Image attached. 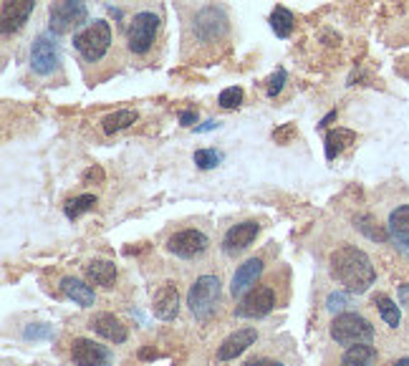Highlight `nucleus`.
Returning <instances> with one entry per match:
<instances>
[{
    "label": "nucleus",
    "mask_w": 409,
    "mask_h": 366,
    "mask_svg": "<svg viewBox=\"0 0 409 366\" xmlns=\"http://www.w3.org/2000/svg\"><path fill=\"white\" fill-rule=\"evenodd\" d=\"M243 366H283V364L271 361V359H255V361H248V364H243Z\"/></svg>",
    "instance_id": "c9c22d12"
},
{
    "label": "nucleus",
    "mask_w": 409,
    "mask_h": 366,
    "mask_svg": "<svg viewBox=\"0 0 409 366\" xmlns=\"http://www.w3.org/2000/svg\"><path fill=\"white\" fill-rule=\"evenodd\" d=\"M346 305H348V293H341V291H338V293H331V296H328V300H326V308L331 313L343 311Z\"/></svg>",
    "instance_id": "7c9ffc66"
},
{
    "label": "nucleus",
    "mask_w": 409,
    "mask_h": 366,
    "mask_svg": "<svg viewBox=\"0 0 409 366\" xmlns=\"http://www.w3.org/2000/svg\"><path fill=\"white\" fill-rule=\"evenodd\" d=\"M139 119V114L137 111H132V109H119V111H114V114H109V117L104 119V132L106 134H116V132H122V129H127V127H132L134 122Z\"/></svg>",
    "instance_id": "393cba45"
},
{
    "label": "nucleus",
    "mask_w": 409,
    "mask_h": 366,
    "mask_svg": "<svg viewBox=\"0 0 409 366\" xmlns=\"http://www.w3.org/2000/svg\"><path fill=\"white\" fill-rule=\"evenodd\" d=\"M91 328L99 333L101 339L111 341V344H124L129 336L127 326L116 316H111V313H96V316L91 318Z\"/></svg>",
    "instance_id": "f3484780"
},
{
    "label": "nucleus",
    "mask_w": 409,
    "mask_h": 366,
    "mask_svg": "<svg viewBox=\"0 0 409 366\" xmlns=\"http://www.w3.org/2000/svg\"><path fill=\"white\" fill-rule=\"evenodd\" d=\"M260 273H263V261H260V258H250V261H245L243 266L235 271V276H232L230 293L235 296V298H243L248 291L255 288V281L260 278Z\"/></svg>",
    "instance_id": "4468645a"
},
{
    "label": "nucleus",
    "mask_w": 409,
    "mask_h": 366,
    "mask_svg": "<svg viewBox=\"0 0 409 366\" xmlns=\"http://www.w3.org/2000/svg\"><path fill=\"white\" fill-rule=\"evenodd\" d=\"M180 122H182L185 127H192V124L197 122V114H195V111H182V114H180Z\"/></svg>",
    "instance_id": "f704fd0d"
},
{
    "label": "nucleus",
    "mask_w": 409,
    "mask_h": 366,
    "mask_svg": "<svg viewBox=\"0 0 409 366\" xmlns=\"http://www.w3.org/2000/svg\"><path fill=\"white\" fill-rule=\"evenodd\" d=\"M23 336H26V339H48L51 326H43V323H38V326H28Z\"/></svg>",
    "instance_id": "2f4dec72"
},
{
    "label": "nucleus",
    "mask_w": 409,
    "mask_h": 366,
    "mask_svg": "<svg viewBox=\"0 0 409 366\" xmlns=\"http://www.w3.org/2000/svg\"><path fill=\"white\" fill-rule=\"evenodd\" d=\"M83 182H104V169L101 167H89L86 172H83Z\"/></svg>",
    "instance_id": "473e14b6"
},
{
    "label": "nucleus",
    "mask_w": 409,
    "mask_h": 366,
    "mask_svg": "<svg viewBox=\"0 0 409 366\" xmlns=\"http://www.w3.org/2000/svg\"><path fill=\"white\" fill-rule=\"evenodd\" d=\"M73 46L89 63L101 61L111 46V26L106 21H94L81 33L73 36Z\"/></svg>",
    "instance_id": "20e7f679"
},
{
    "label": "nucleus",
    "mask_w": 409,
    "mask_h": 366,
    "mask_svg": "<svg viewBox=\"0 0 409 366\" xmlns=\"http://www.w3.org/2000/svg\"><path fill=\"white\" fill-rule=\"evenodd\" d=\"M399 298L404 305H409V286H399Z\"/></svg>",
    "instance_id": "e433bc0d"
},
{
    "label": "nucleus",
    "mask_w": 409,
    "mask_h": 366,
    "mask_svg": "<svg viewBox=\"0 0 409 366\" xmlns=\"http://www.w3.org/2000/svg\"><path fill=\"white\" fill-rule=\"evenodd\" d=\"M376 364V349L369 344L348 346L341 359V366H374Z\"/></svg>",
    "instance_id": "4be33fe9"
},
{
    "label": "nucleus",
    "mask_w": 409,
    "mask_h": 366,
    "mask_svg": "<svg viewBox=\"0 0 409 366\" xmlns=\"http://www.w3.org/2000/svg\"><path fill=\"white\" fill-rule=\"evenodd\" d=\"M245 94L240 86H230V89H222L220 96H217V104L222 106V109H238L240 104H243Z\"/></svg>",
    "instance_id": "cd10ccee"
},
{
    "label": "nucleus",
    "mask_w": 409,
    "mask_h": 366,
    "mask_svg": "<svg viewBox=\"0 0 409 366\" xmlns=\"http://www.w3.org/2000/svg\"><path fill=\"white\" fill-rule=\"evenodd\" d=\"M33 6V0H6L3 3V33L8 36L13 31H18V28H23Z\"/></svg>",
    "instance_id": "dca6fc26"
},
{
    "label": "nucleus",
    "mask_w": 409,
    "mask_h": 366,
    "mask_svg": "<svg viewBox=\"0 0 409 366\" xmlns=\"http://www.w3.org/2000/svg\"><path fill=\"white\" fill-rule=\"evenodd\" d=\"M195 31L202 41H212L220 38L222 33L227 31V18L220 8H204L202 13L195 21Z\"/></svg>",
    "instance_id": "ddd939ff"
},
{
    "label": "nucleus",
    "mask_w": 409,
    "mask_h": 366,
    "mask_svg": "<svg viewBox=\"0 0 409 366\" xmlns=\"http://www.w3.org/2000/svg\"><path fill=\"white\" fill-rule=\"evenodd\" d=\"M276 305V293H273L271 286H255L253 291L243 296L240 305L235 308V316L238 318H263L273 311Z\"/></svg>",
    "instance_id": "0eeeda50"
},
{
    "label": "nucleus",
    "mask_w": 409,
    "mask_h": 366,
    "mask_svg": "<svg viewBox=\"0 0 409 366\" xmlns=\"http://www.w3.org/2000/svg\"><path fill=\"white\" fill-rule=\"evenodd\" d=\"M94 205H96L94 194H78V197H73V200H68L66 205H63V212H66L68 220H76L83 212L94 210Z\"/></svg>",
    "instance_id": "bb28decb"
},
{
    "label": "nucleus",
    "mask_w": 409,
    "mask_h": 366,
    "mask_svg": "<svg viewBox=\"0 0 409 366\" xmlns=\"http://www.w3.org/2000/svg\"><path fill=\"white\" fill-rule=\"evenodd\" d=\"M207 245H210V240L200 230H180V233H175L167 240V250L175 253L177 258H185V261L200 258L207 250Z\"/></svg>",
    "instance_id": "6e6552de"
},
{
    "label": "nucleus",
    "mask_w": 409,
    "mask_h": 366,
    "mask_svg": "<svg viewBox=\"0 0 409 366\" xmlns=\"http://www.w3.org/2000/svg\"><path fill=\"white\" fill-rule=\"evenodd\" d=\"M331 339L338 346H356V344H371L374 339V326L359 313H338L331 321Z\"/></svg>",
    "instance_id": "f03ea898"
},
{
    "label": "nucleus",
    "mask_w": 409,
    "mask_h": 366,
    "mask_svg": "<svg viewBox=\"0 0 409 366\" xmlns=\"http://www.w3.org/2000/svg\"><path fill=\"white\" fill-rule=\"evenodd\" d=\"M354 225H356V230L364 233L369 240H379V243H384V240L392 238V235H389V228H382V225L376 222L374 215H356Z\"/></svg>",
    "instance_id": "5701e85b"
},
{
    "label": "nucleus",
    "mask_w": 409,
    "mask_h": 366,
    "mask_svg": "<svg viewBox=\"0 0 409 366\" xmlns=\"http://www.w3.org/2000/svg\"><path fill=\"white\" fill-rule=\"evenodd\" d=\"M31 66H33L36 73L41 76H48L58 68V53H56V46L48 36H38L31 48Z\"/></svg>",
    "instance_id": "9d476101"
},
{
    "label": "nucleus",
    "mask_w": 409,
    "mask_h": 366,
    "mask_svg": "<svg viewBox=\"0 0 409 366\" xmlns=\"http://www.w3.org/2000/svg\"><path fill=\"white\" fill-rule=\"evenodd\" d=\"M394 366H409V356H404V359H399Z\"/></svg>",
    "instance_id": "ea45409f"
},
{
    "label": "nucleus",
    "mask_w": 409,
    "mask_h": 366,
    "mask_svg": "<svg viewBox=\"0 0 409 366\" xmlns=\"http://www.w3.org/2000/svg\"><path fill=\"white\" fill-rule=\"evenodd\" d=\"M61 291L73 300V303L81 305V308H89V305H94V300H96L94 288L86 286L83 281H78V278H71V276L61 281Z\"/></svg>",
    "instance_id": "6ab92c4d"
},
{
    "label": "nucleus",
    "mask_w": 409,
    "mask_h": 366,
    "mask_svg": "<svg viewBox=\"0 0 409 366\" xmlns=\"http://www.w3.org/2000/svg\"><path fill=\"white\" fill-rule=\"evenodd\" d=\"M89 11L83 6V0H58L53 3L48 11V26L51 33L56 36H66L71 31H76L81 23H86Z\"/></svg>",
    "instance_id": "39448f33"
},
{
    "label": "nucleus",
    "mask_w": 409,
    "mask_h": 366,
    "mask_svg": "<svg viewBox=\"0 0 409 366\" xmlns=\"http://www.w3.org/2000/svg\"><path fill=\"white\" fill-rule=\"evenodd\" d=\"M333 119H336V111H331L328 117H323V119H321V124H319V127H326V124H331Z\"/></svg>",
    "instance_id": "58836bf2"
},
{
    "label": "nucleus",
    "mask_w": 409,
    "mask_h": 366,
    "mask_svg": "<svg viewBox=\"0 0 409 366\" xmlns=\"http://www.w3.org/2000/svg\"><path fill=\"white\" fill-rule=\"evenodd\" d=\"M374 305H376V311H379V316L384 318L387 326H392V328L399 326V321H402V311H399V305L394 303L389 296H384V293L374 296Z\"/></svg>",
    "instance_id": "a878e982"
},
{
    "label": "nucleus",
    "mask_w": 409,
    "mask_h": 366,
    "mask_svg": "<svg viewBox=\"0 0 409 366\" xmlns=\"http://www.w3.org/2000/svg\"><path fill=\"white\" fill-rule=\"evenodd\" d=\"M271 28L276 31L278 38H288V36L294 33V28H296V18L294 13L288 11V8L283 6H276L271 13Z\"/></svg>",
    "instance_id": "b1692460"
},
{
    "label": "nucleus",
    "mask_w": 409,
    "mask_h": 366,
    "mask_svg": "<svg viewBox=\"0 0 409 366\" xmlns=\"http://www.w3.org/2000/svg\"><path fill=\"white\" fill-rule=\"evenodd\" d=\"M157 28H160V18L155 13H137L129 26V51L137 56L147 53L155 43Z\"/></svg>",
    "instance_id": "423d86ee"
},
{
    "label": "nucleus",
    "mask_w": 409,
    "mask_h": 366,
    "mask_svg": "<svg viewBox=\"0 0 409 366\" xmlns=\"http://www.w3.org/2000/svg\"><path fill=\"white\" fill-rule=\"evenodd\" d=\"M356 142V132H351V129H331V132L326 134V160H336L341 152H346L348 147Z\"/></svg>",
    "instance_id": "412c9836"
},
{
    "label": "nucleus",
    "mask_w": 409,
    "mask_h": 366,
    "mask_svg": "<svg viewBox=\"0 0 409 366\" xmlns=\"http://www.w3.org/2000/svg\"><path fill=\"white\" fill-rule=\"evenodd\" d=\"M215 127H217V122H212V119H210V122H204L202 127H197L195 132H210V129H215Z\"/></svg>",
    "instance_id": "4c0bfd02"
},
{
    "label": "nucleus",
    "mask_w": 409,
    "mask_h": 366,
    "mask_svg": "<svg viewBox=\"0 0 409 366\" xmlns=\"http://www.w3.org/2000/svg\"><path fill=\"white\" fill-rule=\"evenodd\" d=\"M71 359L76 366H109L111 351L91 339H76L71 344Z\"/></svg>",
    "instance_id": "1a4fd4ad"
},
{
    "label": "nucleus",
    "mask_w": 409,
    "mask_h": 366,
    "mask_svg": "<svg viewBox=\"0 0 409 366\" xmlns=\"http://www.w3.org/2000/svg\"><path fill=\"white\" fill-rule=\"evenodd\" d=\"M331 273L348 293H366L376 281V271L369 256L356 245H341V248L333 250Z\"/></svg>",
    "instance_id": "f257e3e1"
},
{
    "label": "nucleus",
    "mask_w": 409,
    "mask_h": 366,
    "mask_svg": "<svg viewBox=\"0 0 409 366\" xmlns=\"http://www.w3.org/2000/svg\"><path fill=\"white\" fill-rule=\"evenodd\" d=\"M86 281L91 286H101V288H111L116 281V266L111 261H91L86 266Z\"/></svg>",
    "instance_id": "aec40b11"
},
{
    "label": "nucleus",
    "mask_w": 409,
    "mask_h": 366,
    "mask_svg": "<svg viewBox=\"0 0 409 366\" xmlns=\"http://www.w3.org/2000/svg\"><path fill=\"white\" fill-rule=\"evenodd\" d=\"M283 83H286V71H283V68H278V71L271 76V81H268V86H266V91H268V96H271V99L281 94Z\"/></svg>",
    "instance_id": "c756f323"
},
{
    "label": "nucleus",
    "mask_w": 409,
    "mask_h": 366,
    "mask_svg": "<svg viewBox=\"0 0 409 366\" xmlns=\"http://www.w3.org/2000/svg\"><path fill=\"white\" fill-rule=\"evenodd\" d=\"M255 339H258L255 328H240V331L230 333V336H227V339L220 344V349H217V359H220V361L238 359L240 354H245V351L255 344Z\"/></svg>",
    "instance_id": "2eb2a0df"
},
{
    "label": "nucleus",
    "mask_w": 409,
    "mask_h": 366,
    "mask_svg": "<svg viewBox=\"0 0 409 366\" xmlns=\"http://www.w3.org/2000/svg\"><path fill=\"white\" fill-rule=\"evenodd\" d=\"M291 137H296V127H294V124H286L283 129L273 132V139H278V142H283V145H286V142H288Z\"/></svg>",
    "instance_id": "72a5a7b5"
},
{
    "label": "nucleus",
    "mask_w": 409,
    "mask_h": 366,
    "mask_svg": "<svg viewBox=\"0 0 409 366\" xmlns=\"http://www.w3.org/2000/svg\"><path fill=\"white\" fill-rule=\"evenodd\" d=\"M217 162H220V155H217L215 150H197L195 152V164H197L200 169H212V167H217Z\"/></svg>",
    "instance_id": "c85d7f7f"
},
{
    "label": "nucleus",
    "mask_w": 409,
    "mask_h": 366,
    "mask_svg": "<svg viewBox=\"0 0 409 366\" xmlns=\"http://www.w3.org/2000/svg\"><path fill=\"white\" fill-rule=\"evenodd\" d=\"M389 235L397 243V248L409 256V205L392 210V215H389Z\"/></svg>",
    "instance_id": "a211bd4d"
},
{
    "label": "nucleus",
    "mask_w": 409,
    "mask_h": 366,
    "mask_svg": "<svg viewBox=\"0 0 409 366\" xmlns=\"http://www.w3.org/2000/svg\"><path fill=\"white\" fill-rule=\"evenodd\" d=\"M258 222L253 220H245L240 222V225H232L230 230L225 233V238H222V250H225L227 256H235V253H240V250L250 248L253 245V240L258 238Z\"/></svg>",
    "instance_id": "9b49d317"
},
{
    "label": "nucleus",
    "mask_w": 409,
    "mask_h": 366,
    "mask_svg": "<svg viewBox=\"0 0 409 366\" xmlns=\"http://www.w3.org/2000/svg\"><path fill=\"white\" fill-rule=\"evenodd\" d=\"M187 305L200 321H207L220 305V281L215 276H200L187 293Z\"/></svg>",
    "instance_id": "7ed1b4c3"
},
{
    "label": "nucleus",
    "mask_w": 409,
    "mask_h": 366,
    "mask_svg": "<svg viewBox=\"0 0 409 366\" xmlns=\"http://www.w3.org/2000/svg\"><path fill=\"white\" fill-rule=\"evenodd\" d=\"M152 313H155L160 321H172V318H177V313H180V291H177V286L172 283V281L162 283L160 291L155 293Z\"/></svg>",
    "instance_id": "f8f14e48"
}]
</instances>
